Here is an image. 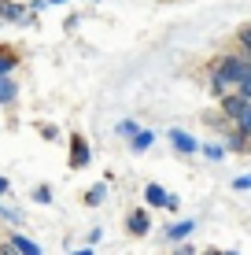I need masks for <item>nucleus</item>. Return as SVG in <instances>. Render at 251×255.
Listing matches in <instances>:
<instances>
[{"mask_svg":"<svg viewBox=\"0 0 251 255\" xmlns=\"http://www.w3.org/2000/svg\"><path fill=\"white\" fill-rule=\"evenodd\" d=\"M248 74H251V59L244 52H229V56H222L218 63L207 70V82H211V93L222 100L226 93H237V85L244 82Z\"/></svg>","mask_w":251,"mask_h":255,"instance_id":"1","label":"nucleus"},{"mask_svg":"<svg viewBox=\"0 0 251 255\" xmlns=\"http://www.w3.org/2000/svg\"><path fill=\"white\" fill-rule=\"evenodd\" d=\"M33 15L37 11H30L26 0H0V22H7V26H30Z\"/></svg>","mask_w":251,"mask_h":255,"instance_id":"2","label":"nucleus"},{"mask_svg":"<svg viewBox=\"0 0 251 255\" xmlns=\"http://www.w3.org/2000/svg\"><path fill=\"white\" fill-rule=\"evenodd\" d=\"M71 170H82V166H89L92 163V148H89V140H85L82 133H71Z\"/></svg>","mask_w":251,"mask_h":255,"instance_id":"3","label":"nucleus"},{"mask_svg":"<svg viewBox=\"0 0 251 255\" xmlns=\"http://www.w3.org/2000/svg\"><path fill=\"white\" fill-rule=\"evenodd\" d=\"M167 140L174 144L177 155H196L200 152V140H196L192 133H185V129H167Z\"/></svg>","mask_w":251,"mask_h":255,"instance_id":"4","label":"nucleus"},{"mask_svg":"<svg viewBox=\"0 0 251 255\" xmlns=\"http://www.w3.org/2000/svg\"><path fill=\"white\" fill-rule=\"evenodd\" d=\"M248 96L244 93H226V96H222V115H226L229 122H237L240 115H244V111H248Z\"/></svg>","mask_w":251,"mask_h":255,"instance_id":"5","label":"nucleus"},{"mask_svg":"<svg viewBox=\"0 0 251 255\" xmlns=\"http://www.w3.org/2000/svg\"><path fill=\"white\" fill-rule=\"evenodd\" d=\"M126 230L133 233V237H144V233L152 230V215H148V211H141V207L129 211V215H126Z\"/></svg>","mask_w":251,"mask_h":255,"instance_id":"6","label":"nucleus"},{"mask_svg":"<svg viewBox=\"0 0 251 255\" xmlns=\"http://www.w3.org/2000/svg\"><path fill=\"white\" fill-rule=\"evenodd\" d=\"M15 100H19V82L7 74V78H0V108H11Z\"/></svg>","mask_w":251,"mask_h":255,"instance_id":"7","label":"nucleus"},{"mask_svg":"<svg viewBox=\"0 0 251 255\" xmlns=\"http://www.w3.org/2000/svg\"><path fill=\"white\" fill-rule=\"evenodd\" d=\"M152 144H155V129H144V126H141V133H133V137H129V152H137V155H141V152H148Z\"/></svg>","mask_w":251,"mask_h":255,"instance_id":"8","label":"nucleus"},{"mask_svg":"<svg viewBox=\"0 0 251 255\" xmlns=\"http://www.w3.org/2000/svg\"><path fill=\"white\" fill-rule=\"evenodd\" d=\"M192 230H196V218H181V222L167 226V241H185Z\"/></svg>","mask_w":251,"mask_h":255,"instance_id":"9","label":"nucleus"},{"mask_svg":"<svg viewBox=\"0 0 251 255\" xmlns=\"http://www.w3.org/2000/svg\"><path fill=\"white\" fill-rule=\"evenodd\" d=\"M144 200H148V207H167V200H170V192L163 189V185H144Z\"/></svg>","mask_w":251,"mask_h":255,"instance_id":"10","label":"nucleus"},{"mask_svg":"<svg viewBox=\"0 0 251 255\" xmlns=\"http://www.w3.org/2000/svg\"><path fill=\"white\" fill-rule=\"evenodd\" d=\"M15 70H19V52L15 48H0V78L15 74Z\"/></svg>","mask_w":251,"mask_h":255,"instance_id":"11","label":"nucleus"},{"mask_svg":"<svg viewBox=\"0 0 251 255\" xmlns=\"http://www.w3.org/2000/svg\"><path fill=\"white\" fill-rule=\"evenodd\" d=\"M11 244H15V252H19V255H45L37 241H30V237H22V233H11Z\"/></svg>","mask_w":251,"mask_h":255,"instance_id":"12","label":"nucleus"},{"mask_svg":"<svg viewBox=\"0 0 251 255\" xmlns=\"http://www.w3.org/2000/svg\"><path fill=\"white\" fill-rule=\"evenodd\" d=\"M133 133H141V122H133V119H122V122H115V137L129 140Z\"/></svg>","mask_w":251,"mask_h":255,"instance_id":"13","label":"nucleus"},{"mask_svg":"<svg viewBox=\"0 0 251 255\" xmlns=\"http://www.w3.org/2000/svg\"><path fill=\"white\" fill-rule=\"evenodd\" d=\"M103 200H107V185H103V181H100V185H92L89 192H85V204H89V207H100Z\"/></svg>","mask_w":251,"mask_h":255,"instance_id":"14","label":"nucleus"},{"mask_svg":"<svg viewBox=\"0 0 251 255\" xmlns=\"http://www.w3.org/2000/svg\"><path fill=\"white\" fill-rule=\"evenodd\" d=\"M30 200H33V204H41V207H48L52 204V189L48 185H37V189L30 192Z\"/></svg>","mask_w":251,"mask_h":255,"instance_id":"15","label":"nucleus"},{"mask_svg":"<svg viewBox=\"0 0 251 255\" xmlns=\"http://www.w3.org/2000/svg\"><path fill=\"white\" fill-rule=\"evenodd\" d=\"M237 45H240V52H244V56H251V26H240Z\"/></svg>","mask_w":251,"mask_h":255,"instance_id":"16","label":"nucleus"},{"mask_svg":"<svg viewBox=\"0 0 251 255\" xmlns=\"http://www.w3.org/2000/svg\"><path fill=\"white\" fill-rule=\"evenodd\" d=\"M200 152L207 155V159H214V163H218L222 155H226V144H200Z\"/></svg>","mask_w":251,"mask_h":255,"instance_id":"17","label":"nucleus"},{"mask_svg":"<svg viewBox=\"0 0 251 255\" xmlns=\"http://www.w3.org/2000/svg\"><path fill=\"white\" fill-rule=\"evenodd\" d=\"M0 218H4V222H11V226H19V222H22V218L15 215L11 207H4V204H0Z\"/></svg>","mask_w":251,"mask_h":255,"instance_id":"18","label":"nucleus"},{"mask_svg":"<svg viewBox=\"0 0 251 255\" xmlns=\"http://www.w3.org/2000/svg\"><path fill=\"white\" fill-rule=\"evenodd\" d=\"M233 189H240V192H244V189H251V174H244V178H237V181H233Z\"/></svg>","mask_w":251,"mask_h":255,"instance_id":"19","label":"nucleus"},{"mask_svg":"<svg viewBox=\"0 0 251 255\" xmlns=\"http://www.w3.org/2000/svg\"><path fill=\"white\" fill-rule=\"evenodd\" d=\"M174 255H196V248H192V244H177Z\"/></svg>","mask_w":251,"mask_h":255,"instance_id":"20","label":"nucleus"},{"mask_svg":"<svg viewBox=\"0 0 251 255\" xmlns=\"http://www.w3.org/2000/svg\"><path fill=\"white\" fill-rule=\"evenodd\" d=\"M7 192H11V181H7L4 174H0V196H7Z\"/></svg>","mask_w":251,"mask_h":255,"instance_id":"21","label":"nucleus"},{"mask_svg":"<svg viewBox=\"0 0 251 255\" xmlns=\"http://www.w3.org/2000/svg\"><path fill=\"white\" fill-rule=\"evenodd\" d=\"M0 255H19V252H15V244H11V241H7V244H0Z\"/></svg>","mask_w":251,"mask_h":255,"instance_id":"22","label":"nucleus"},{"mask_svg":"<svg viewBox=\"0 0 251 255\" xmlns=\"http://www.w3.org/2000/svg\"><path fill=\"white\" fill-rule=\"evenodd\" d=\"M71 255H96V252H92V248H82V252H71Z\"/></svg>","mask_w":251,"mask_h":255,"instance_id":"23","label":"nucleus"},{"mask_svg":"<svg viewBox=\"0 0 251 255\" xmlns=\"http://www.w3.org/2000/svg\"><path fill=\"white\" fill-rule=\"evenodd\" d=\"M207 255H222V252H207Z\"/></svg>","mask_w":251,"mask_h":255,"instance_id":"24","label":"nucleus"},{"mask_svg":"<svg viewBox=\"0 0 251 255\" xmlns=\"http://www.w3.org/2000/svg\"><path fill=\"white\" fill-rule=\"evenodd\" d=\"M222 255H237V252H222Z\"/></svg>","mask_w":251,"mask_h":255,"instance_id":"25","label":"nucleus"},{"mask_svg":"<svg viewBox=\"0 0 251 255\" xmlns=\"http://www.w3.org/2000/svg\"><path fill=\"white\" fill-rule=\"evenodd\" d=\"M248 148H251V140H248Z\"/></svg>","mask_w":251,"mask_h":255,"instance_id":"26","label":"nucleus"},{"mask_svg":"<svg viewBox=\"0 0 251 255\" xmlns=\"http://www.w3.org/2000/svg\"><path fill=\"white\" fill-rule=\"evenodd\" d=\"M0 26H4V22H0Z\"/></svg>","mask_w":251,"mask_h":255,"instance_id":"27","label":"nucleus"},{"mask_svg":"<svg viewBox=\"0 0 251 255\" xmlns=\"http://www.w3.org/2000/svg\"><path fill=\"white\" fill-rule=\"evenodd\" d=\"M248 59H251V56H248Z\"/></svg>","mask_w":251,"mask_h":255,"instance_id":"28","label":"nucleus"}]
</instances>
